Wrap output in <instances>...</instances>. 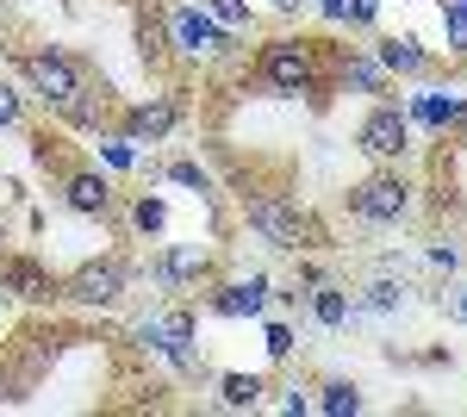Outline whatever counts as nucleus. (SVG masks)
Here are the masks:
<instances>
[{
	"label": "nucleus",
	"instance_id": "1",
	"mask_svg": "<svg viewBox=\"0 0 467 417\" xmlns=\"http://www.w3.org/2000/svg\"><path fill=\"white\" fill-rule=\"evenodd\" d=\"M244 224H250L268 249H281V255H306V249H318V224H312V212H299V200H287V193H250V200H244Z\"/></svg>",
	"mask_w": 467,
	"mask_h": 417
},
{
	"label": "nucleus",
	"instance_id": "2",
	"mask_svg": "<svg viewBox=\"0 0 467 417\" xmlns=\"http://www.w3.org/2000/svg\"><path fill=\"white\" fill-rule=\"evenodd\" d=\"M162 32H169V57H181V63H218L237 50V32H224L200 0H175L162 13Z\"/></svg>",
	"mask_w": 467,
	"mask_h": 417
},
{
	"label": "nucleus",
	"instance_id": "3",
	"mask_svg": "<svg viewBox=\"0 0 467 417\" xmlns=\"http://www.w3.org/2000/svg\"><path fill=\"white\" fill-rule=\"evenodd\" d=\"M193 337H200L193 306H162V312H150V318L131 324V343L144 349V355H162L169 368H181V374H200V349H193Z\"/></svg>",
	"mask_w": 467,
	"mask_h": 417
},
{
	"label": "nucleus",
	"instance_id": "4",
	"mask_svg": "<svg viewBox=\"0 0 467 417\" xmlns=\"http://www.w3.org/2000/svg\"><path fill=\"white\" fill-rule=\"evenodd\" d=\"M19 69H26V81H32V94L50 112H69L75 94L88 88V75H81V63H75L63 44H32L26 57H19Z\"/></svg>",
	"mask_w": 467,
	"mask_h": 417
},
{
	"label": "nucleus",
	"instance_id": "5",
	"mask_svg": "<svg viewBox=\"0 0 467 417\" xmlns=\"http://www.w3.org/2000/svg\"><path fill=\"white\" fill-rule=\"evenodd\" d=\"M255 75L275 88V94H318V50L306 37H268L255 50Z\"/></svg>",
	"mask_w": 467,
	"mask_h": 417
},
{
	"label": "nucleus",
	"instance_id": "6",
	"mask_svg": "<svg viewBox=\"0 0 467 417\" xmlns=\"http://www.w3.org/2000/svg\"><path fill=\"white\" fill-rule=\"evenodd\" d=\"M343 206L356 212L361 224H399V218H411V206H418V187L399 169H380V174H368V181H356L343 193Z\"/></svg>",
	"mask_w": 467,
	"mask_h": 417
},
{
	"label": "nucleus",
	"instance_id": "7",
	"mask_svg": "<svg viewBox=\"0 0 467 417\" xmlns=\"http://www.w3.org/2000/svg\"><path fill=\"white\" fill-rule=\"evenodd\" d=\"M356 150L368 162H380V169H399L411 156V119H405V106H393V100L368 106V119L356 125Z\"/></svg>",
	"mask_w": 467,
	"mask_h": 417
},
{
	"label": "nucleus",
	"instance_id": "8",
	"mask_svg": "<svg viewBox=\"0 0 467 417\" xmlns=\"http://www.w3.org/2000/svg\"><path fill=\"white\" fill-rule=\"evenodd\" d=\"M125 293H131V262H125V255H94V262H81V268L63 280V299L88 306V312H107Z\"/></svg>",
	"mask_w": 467,
	"mask_h": 417
},
{
	"label": "nucleus",
	"instance_id": "9",
	"mask_svg": "<svg viewBox=\"0 0 467 417\" xmlns=\"http://www.w3.org/2000/svg\"><path fill=\"white\" fill-rule=\"evenodd\" d=\"M0 293H13L19 306H50V299H63V280L50 275L32 249H6L0 255Z\"/></svg>",
	"mask_w": 467,
	"mask_h": 417
},
{
	"label": "nucleus",
	"instance_id": "10",
	"mask_svg": "<svg viewBox=\"0 0 467 417\" xmlns=\"http://www.w3.org/2000/svg\"><path fill=\"white\" fill-rule=\"evenodd\" d=\"M200 275H213V244H162L150 255V280L162 293H193Z\"/></svg>",
	"mask_w": 467,
	"mask_h": 417
},
{
	"label": "nucleus",
	"instance_id": "11",
	"mask_svg": "<svg viewBox=\"0 0 467 417\" xmlns=\"http://www.w3.org/2000/svg\"><path fill=\"white\" fill-rule=\"evenodd\" d=\"M175 125H181V100H175V94H150V100L125 106V131H119V138L169 143V138H175Z\"/></svg>",
	"mask_w": 467,
	"mask_h": 417
},
{
	"label": "nucleus",
	"instance_id": "12",
	"mask_svg": "<svg viewBox=\"0 0 467 417\" xmlns=\"http://www.w3.org/2000/svg\"><path fill=\"white\" fill-rule=\"evenodd\" d=\"M206 306L218 318H262L268 312V275H237V280H218L206 293Z\"/></svg>",
	"mask_w": 467,
	"mask_h": 417
},
{
	"label": "nucleus",
	"instance_id": "13",
	"mask_svg": "<svg viewBox=\"0 0 467 417\" xmlns=\"http://www.w3.org/2000/svg\"><path fill=\"white\" fill-rule=\"evenodd\" d=\"M63 206L75 218H107L112 212V181L100 169H69L63 174Z\"/></svg>",
	"mask_w": 467,
	"mask_h": 417
},
{
	"label": "nucleus",
	"instance_id": "14",
	"mask_svg": "<svg viewBox=\"0 0 467 417\" xmlns=\"http://www.w3.org/2000/svg\"><path fill=\"white\" fill-rule=\"evenodd\" d=\"M374 63L387 75H405V81H418V75H431V50H424V37L418 32H387L374 44Z\"/></svg>",
	"mask_w": 467,
	"mask_h": 417
},
{
	"label": "nucleus",
	"instance_id": "15",
	"mask_svg": "<svg viewBox=\"0 0 467 417\" xmlns=\"http://www.w3.org/2000/svg\"><path fill=\"white\" fill-rule=\"evenodd\" d=\"M306 306H312V324H318V330H349V318H356V293L318 275V280H312V293H306Z\"/></svg>",
	"mask_w": 467,
	"mask_h": 417
},
{
	"label": "nucleus",
	"instance_id": "16",
	"mask_svg": "<svg viewBox=\"0 0 467 417\" xmlns=\"http://www.w3.org/2000/svg\"><path fill=\"white\" fill-rule=\"evenodd\" d=\"M405 293H411V287H405V280H368V287H361L356 293V318H349V324H368V318H399L405 312Z\"/></svg>",
	"mask_w": 467,
	"mask_h": 417
},
{
	"label": "nucleus",
	"instance_id": "17",
	"mask_svg": "<svg viewBox=\"0 0 467 417\" xmlns=\"http://www.w3.org/2000/svg\"><path fill=\"white\" fill-rule=\"evenodd\" d=\"M337 81H343V94H349V88H356V94H387V69H380L374 57H361V50H349V57H343Z\"/></svg>",
	"mask_w": 467,
	"mask_h": 417
},
{
	"label": "nucleus",
	"instance_id": "18",
	"mask_svg": "<svg viewBox=\"0 0 467 417\" xmlns=\"http://www.w3.org/2000/svg\"><path fill=\"white\" fill-rule=\"evenodd\" d=\"M312 412H324V417H356V412H368V399H361L356 381H324L318 399H312Z\"/></svg>",
	"mask_w": 467,
	"mask_h": 417
},
{
	"label": "nucleus",
	"instance_id": "19",
	"mask_svg": "<svg viewBox=\"0 0 467 417\" xmlns=\"http://www.w3.org/2000/svg\"><path fill=\"white\" fill-rule=\"evenodd\" d=\"M262 392H268L262 374H218V399H224L231 412H255V405H262Z\"/></svg>",
	"mask_w": 467,
	"mask_h": 417
},
{
	"label": "nucleus",
	"instance_id": "20",
	"mask_svg": "<svg viewBox=\"0 0 467 417\" xmlns=\"http://www.w3.org/2000/svg\"><path fill=\"white\" fill-rule=\"evenodd\" d=\"M455 112H462V100H442V94H418L405 119H424V125H436V131H449V125H455Z\"/></svg>",
	"mask_w": 467,
	"mask_h": 417
},
{
	"label": "nucleus",
	"instance_id": "21",
	"mask_svg": "<svg viewBox=\"0 0 467 417\" xmlns=\"http://www.w3.org/2000/svg\"><path fill=\"white\" fill-rule=\"evenodd\" d=\"M200 6L213 13V19L224 26V32H237V37H250V32H255V13L244 6V0H200Z\"/></svg>",
	"mask_w": 467,
	"mask_h": 417
},
{
	"label": "nucleus",
	"instance_id": "22",
	"mask_svg": "<svg viewBox=\"0 0 467 417\" xmlns=\"http://www.w3.org/2000/svg\"><path fill=\"white\" fill-rule=\"evenodd\" d=\"M131 224H138L144 237L169 231V200H156V193H138V200H131Z\"/></svg>",
	"mask_w": 467,
	"mask_h": 417
},
{
	"label": "nucleus",
	"instance_id": "23",
	"mask_svg": "<svg viewBox=\"0 0 467 417\" xmlns=\"http://www.w3.org/2000/svg\"><path fill=\"white\" fill-rule=\"evenodd\" d=\"M442 44H449V57L467 63V6H455V0H442Z\"/></svg>",
	"mask_w": 467,
	"mask_h": 417
},
{
	"label": "nucleus",
	"instance_id": "24",
	"mask_svg": "<svg viewBox=\"0 0 467 417\" xmlns=\"http://www.w3.org/2000/svg\"><path fill=\"white\" fill-rule=\"evenodd\" d=\"M169 181H175V187H193V193H206V200H213V174L200 169V162H193V156H175V162H169Z\"/></svg>",
	"mask_w": 467,
	"mask_h": 417
},
{
	"label": "nucleus",
	"instance_id": "25",
	"mask_svg": "<svg viewBox=\"0 0 467 417\" xmlns=\"http://www.w3.org/2000/svg\"><path fill=\"white\" fill-rule=\"evenodd\" d=\"M26 125V100H19V88L0 75V131H19Z\"/></svg>",
	"mask_w": 467,
	"mask_h": 417
},
{
	"label": "nucleus",
	"instance_id": "26",
	"mask_svg": "<svg viewBox=\"0 0 467 417\" xmlns=\"http://www.w3.org/2000/svg\"><path fill=\"white\" fill-rule=\"evenodd\" d=\"M380 6H387V0H343V26L374 32V26H380Z\"/></svg>",
	"mask_w": 467,
	"mask_h": 417
},
{
	"label": "nucleus",
	"instance_id": "27",
	"mask_svg": "<svg viewBox=\"0 0 467 417\" xmlns=\"http://www.w3.org/2000/svg\"><path fill=\"white\" fill-rule=\"evenodd\" d=\"M268 361H293V330L287 324H268Z\"/></svg>",
	"mask_w": 467,
	"mask_h": 417
},
{
	"label": "nucleus",
	"instance_id": "28",
	"mask_svg": "<svg viewBox=\"0 0 467 417\" xmlns=\"http://www.w3.org/2000/svg\"><path fill=\"white\" fill-rule=\"evenodd\" d=\"M431 268H436V275H455V268H462V255H455L449 244H436L431 249Z\"/></svg>",
	"mask_w": 467,
	"mask_h": 417
},
{
	"label": "nucleus",
	"instance_id": "29",
	"mask_svg": "<svg viewBox=\"0 0 467 417\" xmlns=\"http://www.w3.org/2000/svg\"><path fill=\"white\" fill-rule=\"evenodd\" d=\"M281 412H312V399H306V386H287V392H281Z\"/></svg>",
	"mask_w": 467,
	"mask_h": 417
},
{
	"label": "nucleus",
	"instance_id": "30",
	"mask_svg": "<svg viewBox=\"0 0 467 417\" xmlns=\"http://www.w3.org/2000/svg\"><path fill=\"white\" fill-rule=\"evenodd\" d=\"M312 6H318V13L330 19V26H343V0H312Z\"/></svg>",
	"mask_w": 467,
	"mask_h": 417
},
{
	"label": "nucleus",
	"instance_id": "31",
	"mask_svg": "<svg viewBox=\"0 0 467 417\" xmlns=\"http://www.w3.org/2000/svg\"><path fill=\"white\" fill-rule=\"evenodd\" d=\"M268 6H275V13H281V19H293V13H306V6H312V0H268Z\"/></svg>",
	"mask_w": 467,
	"mask_h": 417
},
{
	"label": "nucleus",
	"instance_id": "32",
	"mask_svg": "<svg viewBox=\"0 0 467 417\" xmlns=\"http://www.w3.org/2000/svg\"><path fill=\"white\" fill-rule=\"evenodd\" d=\"M455 318H462V324H467V287H462V293H455Z\"/></svg>",
	"mask_w": 467,
	"mask_h": 417
},
{
	"label": "nucleus",
	"instance_id": "33",
	"mask_svg": "<svg viewBox=\"0 0 467 417\" xmlns=\"http://www.w3.org/2000/svg\"><path fill=\"white\" fill-rule=\"evenodd\" d=\"M0 255H6V224H0Z\"/></svg>",
	"mask_w": 467,
	"mask_h": 417
},
{
	"label": "nucleus",
	"instance_id": "34",
	"mask_svg": "<svg viewBox=\"0 0 467 417\" xmlns=\"http://www.w3.org/2000/svg\"><path fill=\"white\" fill-rule=\"evenodd\" d=\"M119 6H138V0H119Z\"/></svg>",
	"mask_w": 467,
	"mask_h": 417
},
{
	"label": "nucleus",
	"instance_id": "35",
	"mask_svg": "<svg viewBox=\"0 0 467 417\" xmlns=\"http://www.w3.org/2000/svg\"><path fill=\"white\" fill-rule=\"evenodd\" d=\"M455 6H467V0H455Z\"/></svg>",
	"mask_w": 467,
	"mask_h": 417
}]
</instances>
